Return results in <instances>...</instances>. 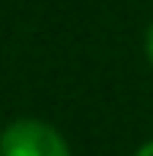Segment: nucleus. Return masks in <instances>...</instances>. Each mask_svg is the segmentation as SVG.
<instances>
[{
	"mask_svg": "<svg viewBox=\"0 0 153 156\" xmlns=\"http://www.w3.org/2000/svg\"><path fill=\"white\" fill-rule=\"evenodd\" d=\"M147 61H150V67H153V26L147 29Z\"/></svg>",
	"mask_w": 153,
	"mask_h": 156,
	"instance_id": "nucleus-2",
	"label": "nucleus"
},
{
	"mask_svg": "<svg viewBox=\"0 0 153 156\" xmlns=\"http://www.w3.org/2000/svg\"><path fill=\"white\" fill-rule=\"evenodd\" d=\"M0 156H70V144L41 118H13L0 131Z\"/></svg>",
	"mask_w": 153,
	"mask_h": 156,
	"instance_id": "nucleus-1",
	"label": "nucleus"
},
{
	"mask_svg": "<svg viewBox=\"0 0 153 156\" xmlns=\"http://www.w3.org/2000/svg\"><path fill=\"white\" fill-rule=\"evenodd\" d=\"M134 156H153V140H147V144H141Z\"/></svg>",
	"mask_w": 153,
	"mask_h": 156,
	"instance_id": "nucleus-3",
	"label": "nucleus"
}]
</instances>
